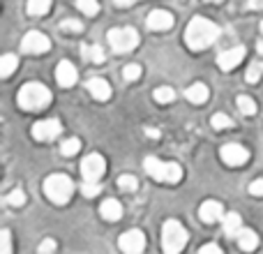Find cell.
I'll use <instances>...</instances> for the list:
<instances>
[{"label":"cell","mask_w":263,"mask_h":254,"mask_svg":"<svg viewBox=\"0 0 263 254\" xmlns=\"http://www.w3.org/2000/svg\"><path fill=\"white\" fill-rule=\"evenodd\" d=\"M16 100L23 109L37 111V109H44V106L51 104V90L44 83H26V86L18 90Z\"/></svg>","instance_id":"obj_4"},{"label":"cell","mask_w":263,"mask_h":254,"mask_svg":"<svg viewBox=\"0 0 263 254\" xmlns=\"http://www.w3.org/2000/svg\"><path fill=\"white\" fill-rule=\"evenodd\" d=\"M259 53H263V42H259Z\"/></svg>","instance_id":"obj_42"},{"label":"cell","mask_w":263,"mask_h":254,"mask_svg":"<svg viewBox=\"0 0 263 254\" xmlns=\"http://www.w3.org/2000/svg\"><path fill=\"white\" fill-rule=\"evenodd\" d=\"M55 79H58V83L63 88H69L77 83V67H74L69 60H63V63L58 65V69H55Z\"/></svg>","instance_id":"obj_15"},{"label":"cell","mask_w":263,"mask_h":254,"mask_svg":"<svg viewBox=\"0 0 263 254\" xmlns=\"http://www.w3.org/2000/svg\"><path fill=\"white\" fill-rule=\"evenodd\" d=\"M100 213L104 220H109V222H116V220L123 217V206H120V201L116 199H106L104 204L100 206Z\"/></svg>","instance_id":"obj_18"},{"label":"cell","mask_w":263,"mask_h":254,"mask_svg":"<svg viewBox=\"0 0 263 254\" xmlns=\"http://www.w3.org/2000/svg\"><path fill=\"white\" fill-rule=\"evenodd\" d=\"M250 194L252 196H263V178H259V180H254L250 185Z\"/></svg>","instance_id":"obj_37"},{"label":"cell","mask_w":263,"mask_h":254,"mask_svg":"<svg viewBox=\"0 0 263 254\" xmlns=\"http://www.w3.org/2000/svg\"><path fill=\"white\" fill-rule=\"evenodd\" d=\"M118 245L123 250V254H141L145 250V236L139 229H129V231H125L118 238Z\"/></svg>","instance_id":"obj_8"},{"label":"cell","mask_w":263,"mask_h":254,"mask_svg":"<svg viewBox=\"0 0 263 254\" xmlns=\"http://www.w3.org/2000/svg\"><path fill=\"white\" fill-rule=\"evenodd\" d=\"M53 252H55V241L46 238V241L40 245V254H53Z\"/></svg>","instance_id":"obj_36"},{"label":"cell","mask_w":263,"mask_h":254,"mask_svg":"<svg viewBox=\"0 0 263 254\" xmlns=\"http://www.w3.org/2000/svg\"><path fill=\"white\" fill-rule=\"evenodd\" d=\"M222 215H224V206L219 204V201H213V199L203 201V204H201V208H199V217L203 220V222H208V224L222 220Z\"/></svg>","instance_id":"obj_14"},{"label":"cell","mask_w":263,"mask_h":254,"mask_svg":"<svg viewBox=\"0 0 263 254\" xmlns=\"http://www.w3.org/2000/svg\"><path fill=\"white\" fill-rule=\"evenodd\" d=\"M236 104H238V109H240V114H245V116H254L256 114V102L252 100V97L240 95L236 100Z\"/></svg>","instance_id":"obj_24"},{"label":"cell","mask_w":263,"mask_h":254,"mask_svg":"<svg viewBox=\"0 0 263 254\" xmlns=\"http://www.w3.org/2000/svg\"><path fill=\"white\" fill-rule=\"evenodd\" d=\"M143 167H145V173L159 183H180L182 178V169L176 162H162L157 157H145Z\"/></svg>","instance_id":"obj_5"},{"label":"cell","mask_w":263,"mask_h":254,"mask_svg":"<svg viewBox=\"0 0 263 254\" xmlns=\"http://www.w3.org/2000/svg\"><path fill=\"white\" fill-rule=\"evenodd\" d=\"M118 187L123 192H134L136 187H139V180H136V176H132V173H125V176L118 178Z\"/></svg>","instance_id":"obj_28"},{"label":"cell","mask_w":263,"mask_h":254,"mask_svg":"<svg viewBox=\"0 0 263 254\" xmlns=\"http://www.w3.org/2000/svg\"><path fill=\"white\" fill-rule=\"evenodd\" d=\"M60 28H63L65 32H81L83 30V23L77 21V19H65V21L60 23Z\"/></svg>","instance_id":"obj_32"},{"label":"cell","mask_w":263,"mask_h":254,"mask_svg":"<svg viewBox=\"0 0 263 254\" xmlns=\"http://www.w3.org/2000/svg\"><path fill=\"white\" fill-rule=\"evenodd\" d=\"M104 171H106V162L100 153L88 155L81 162V173H83V178H86V183H97L104 176Z\"/></svg>","instance_id":"obj_7"},{"label":"cell","mask_w":263,"mask_h":254,"mask_svg":"<svg viewBox=\"0 0 263 254\" xmlns=\"http://www.w3.org/2000/svg\"><path fill=\"white\" fill-rule=\"evenodd\" d=\"M106 37H109L116 53H127V51L139 46V32L134 28H114V30H109Z\"/></svg>","instance_id":"obj_6"},{"label":"cell","mask_w":263,"mask_h":254,"mask_svg":"<svg viewBox=\"0 0 263 254\" xmlns=\"http://www.w3.org/2000/svg\"><path fill=\"white\" fill-rule=\"evenodd\" d=\"M217 37H219V28L215 26L213 21L203 19V16H194L190 21V26H187V30H185V42L192 51L208 49V46L215 44Z\"/></svg>","instance_id":"obj_1"},{"label":"cell","mask_w":263,"mask_h":254,"mask_svg":"<svg viewBox=\"0 0 263 254\" xmlns=\"http://www.w3.org/2000/svg\"><path fill=\"white\" fill-rule=\"evenodd\" d=\"M44 194H46V199L53 201L55 206L67 204L74 194L72 178L65 176V173H53V176H49L44 180Z\"/></svg>","instance_id":"obj_3"},{"label":"cell","mask_w":263,"mask_h":254,"mask_svg":"<svg viewBox=\"0 0 263 254\" xmlns=\"http://www.w3.org/2000/svg\"><path fill=\"white\" fill-rule=\"evenodd\" d=\"M5 201H7V206H12V208H21V206L26 204V192L18 190V187H16L14 192H9L7 199H5Z\"/></svg>","instance_id":"obj_27"},{"label":"cell","mask_w":263,"mask_h":254,"mask_svg":"<svg viewBox=\"0 0 263 254\" xmlns=\"http://www.w3.org/2000/svg\"><path fill=\"white\" fill-rule=\"evenodd\" d=\"M199 254H224V252H222V247H219V245H215V243H208V245L201 247Z\"/></svg>","instance_id":"obj_38"},{"label":"cell","mask_w":263,"mask_h":254,"mask_svg":"<svg viewBox=\"0 0 263 254\" xmlns=\"http://www.w3.org/2000/svg\"><path fill=\"white\" fill-rule=\"evenodd\" d=\"M155 100H157L159 104H171V102L176 100V93L168 86H159L157 90H155Z\"/></svg>","instance_id":"obj_25"},{"label":"cell","mask_w":263,"mask_h":254,"mask_svg":"<svg viewBox=\"0 0 263 254\" xmlns=\"http://www.w3.org/2000/svg\"><path fill=\"white\" fill-rule=\"evenodd\" d=\"M210 125H213L215 130H229V127H233V120L229 118L227 114H215L213 120H210Z\"/></svg>","instance_id":"obj_29"},{"label":"cell","mask_w":263,"mask_h":254,"mask_svg":"<svg viewBox=\"0 0 263 254\" xmlns=\"http://www.w3.org/2000/svg\"><path fill=\"white\" fill-rule=\"evenodd\" d=\"M208 3H217V0H208Z\"/></svg>","instance_id":"obj_43"},{"label":"cell","mask_w":263,"mask_h":254,"mask_svg":"<svg viewBox=\"0 0 263 254\" xmlns=\"http://www.w3.org/2000/svg\"><path fill=\"white\" fill-rule=\"evenodd\" d=\"M51 9V0H28L26 3V12L30 16H44Z\"/></svg>","instance_id":"obj_20"},{"label":"cell","mask_w":263,"mask_h":254,"mask_svg":"<svg viewBox=\"0 0 263 254\" xmlns=\"http://www.w3.org/2000/svg\"><path fill=\"white\" fill-rule=\"evenodd\" d=\"M145 26L150 30H168V28H173V14H168L166 9H155V12L148 14Z\"/></svg>","instance_id":"obj_13"},{"label":"cell","mask_w":263,"mask_h":254,"mask_svg":"<svg viewBox=\"0 0 263 254\" xmlns=\"http://www.w3.org/2000/svg\"><path fill=\"white\" fill-rule=\"evenodd\" d=\"M141 65H136V63H132V65H125L123 67V77H125V81H136V79L141 77Z\"/></svg>","instance_id":"obj_31"},{"label":"cell","mask_w":263,"mask_h":254,"mask_svg":"<svg viewBox=\"0 0 263 254\" xmlns=\"http://www.w3.org/2000/svg\"><path fill=\"white\" fill-rule=\"evenodd\" d=\"M83 58L90 60V63H95V65H100V63H104L106 53H104V49H102V46L92 44V46H83Z\"/></svg>","instance_id":"obj_23"},{"label":"cell","mask_w":263,"mask_h":254,"mask_svg":"<svg viewBox=\"0 0 263 254\" xmlns=\"http://www.w3.org/2000/svg\"><path fill=\"white\" fill-rule=\"evenodd\" d=\"M16 67H18V58H16V56H14V53L3 56V60H0V77L9 79V74H12Z\"/></svg>","instance_id":"obj_22"},{"label":"cell","mask_w":263,"mask_h":254,"mask_svg":"<svg viewBox=\"0 0 263 254\" xmlns=\"http://www.w3.org/2000/svg\"><path fill=\"white\" fill-rule=\"evenodd\" d=\"M136 0H116V5H118V7H129V5H134Z\"/></svg>","instance_id":"obj_39"},{"label":"cell","mask_w":263,"mask_h":254,"mask_svg":"<svg viewBox=\"0 0 263 254\" xmlns=\"http://www.w3.org/2000/svg\"><path fill=\"white\" fill-rule=\"evenodd\" d=\"M145 134H148V136H153V139H157V136H159V132L155 130V127H150V130H145Z\"/></svg>","instance_id":"obj_41"},{"label":"cell","mask_w":263,"mask_h":254,"mask_svg":"<svg viewBox=\"0 0 263 254\" xmlns=\"http://www.w3.org/2000/svg\"><path fill=\"white\" fill-rule=\"evenodd\" d=\"M0 247H3V254H12V236L7 229H3V233H0Z\"/></svg>","instance_id":"obj_34"},{"label":"cell","mask_w":263,"mask_h":254,"mask_svg":"<svg viewBox=\"0 0 263 254\" xmlns=\"http://www.w3.org/2000/svg\"><path fill=\"white\" fill-rule=\"evenodd\" d=\"M185 97L192 102V104H203V102H208V86L194 83V86H190L185 90Z\"/></svg>","instance_id":"obj_19"},{"label":"cell","mask_w":263,"mask_h":254,"mask_svg":"<svg viewBox=\"0 0 263 254\" xmlns=\"http://www.w3.org/2000/svg\"><path fill=\"white\" fill-rule=\"evenodd\" d=\"M236 243L242 252H254L259 247V236H256L252 229H240L236 236Z\"/></svg>","instance_id":"obj_17"},{"label":"cell","mask_w":263,"mask_h":254,"mask_svg":"<svg viewBox=\"0 0 263 254\" xmlns=\"http://www.w3.org/2000/svg\"><path fill=\"white\" fill-rule=\"evenodd\" d=\"M261 74H263V65L261 63H254L250 69H247V81L250 83H256L261 79Z\"/></svg>","instance_id":"obj_33"},{"label":"cell","mask_w":263,"mask_h":254,"mask_svg":"<svg viewBox=\"0 0 263 254\" xmlns=\"http://www.w3.org/2000/svg\"><path fill=\"white\" fill-rule=\"evenodd\" d=\"M21 49L26 53H46L51 49V40L44 35V32H37V30H30L21 42Z\"/></svg>","instance_id":"obj_10"},{"label":"cell","mask_w":263,"mask_h":254,"mask_svg":"<svg viewBox=\"0 0 263 254\" xmlns=\"http://www.w3.org/2000/svg\"><path fill=\"white\" fill-rule=\"evenodd\" d=\"M263 7V0H250V9H259Z\"/></svg>","instance_id":"obj_40"},{"label":"cell","mask_w":263,"mask_h":254,"mask_svg":"<svg viewBox=\"0 0 263 254\" xmlns=\"http://www.w3.org/2000/svg\"><path fill=\"white\" fill-rule=\"evenodd\" d=\"M190 233L178 220H166L162 227V250L164 254H180L185 250Z\"/></svg>","instance_id":"obj_2"},{"label":"cell","mask_w":263,"mask_h":254,"mask_svg":"<svg viewBox=\"0 0 263 254\" xmlns=\"http://www.w3.org/2000/svg\"><path fill=\"white\" fill-rule=\"evenodd\" d=\"M100 190H102V187L97 185V183H86V185L81 187L83 196H88V199H90V196H97V194H100Z\"/></svg>","instance_id":"obj_35"},{"label":"cell","mask_w":263,"mask_h":254,"mask_svg":"<svg viewBox=\"0 0 263 254\" xmlns=\"http://www.w3.org/2000/svg\"><path fill=\"white\" fill-rule=\"evenodd\" d=\"M60 150H63V155H67V157H72V155H77L79 150H81V141L79 139H67L63 146H60Z\"/></svg>","instance_id":"obj_30"},{"label":"cell","mask_w":263,"mask_h":254,"mask_svg":"<svg viewBox=\"0 0 263 254\" xmlns=\"http://www.w3.org/2000/svg\"><path fill=\"white\" fill-rule=\"evenodd\" d=\"M242 229V220L238 213H229L224 215V231L229 233V236H238V231Z\"/></svg>","instance_id":"obj_21"},{"label":"cell","mask_w":263,"mask_h":254,"mask_svg":"<svg viewBox=\"0 0 263 254\" xmlns=\"http://www.w3.org/2000/svg\"><path fill=\"white\" fill-rule=\"evenodd\" d=\"M86 88H88V93H90L95 100H100V102H106L111 97V86L104 81V79H90V81L86 83Z\"/></svg>","instance_id":"obj_16"},{"label":"cell","mask_w":263,"mask_h":254,"mask_svg":"<svg viewBox=\"0 0 263 254\" xmlns=\"http://www.w3.org/2000/svg\"><path fill=\"white\" fill-rule=\"evenodd\" d=\"M219 155H222V162L229 164V167H242L250 159V150L240 143H227L219 150Z\"/></svg>","instance_id":"obj_9"},{"label":"cell","mask_w":263,"mask_h":254,"mask_svg":"<svg viewBox=\"0 0 263 254\" xmlns=\"http://www.w3.org/2000/svg\"><path fill=\"white\" fill-rule=\"evenodd\" d=\"M60 132H63V125L55 118H46V120H40V123L32 125V136H35L37 141H51V139H55Z\"/></svg>","instance_id":"obj_11"},{"label":"cell","mask_w":263,"mask_h":254,"mask_svg":"<svg viewBox=\"0 0 263 254\" xmlns=\"http://www.w3.org/2000/svg\"><path fill=\"white\" fill-rule=\"evenodd\" d=\"M242 58H245V46H233V49L219 53L217 65H219V69H224V72H231V69H236L238 65L242 63Z\"/></svg>","instance_id":"obj_12"},{"label":"cell","mask_w":263,"mask_h":254,"mask_svg":"<svg viewBox=\"0 0 263 254\" xmlns=\"http://www.w3.org/2000/svg\"><path fill=\"white\" fill-rule=\"evenodd\" d=\"M77 7L81 9L86 16H95L100 12V3L97 0H77Z\"/></svg>","instance_id":"obj_26"}]
</instances>
